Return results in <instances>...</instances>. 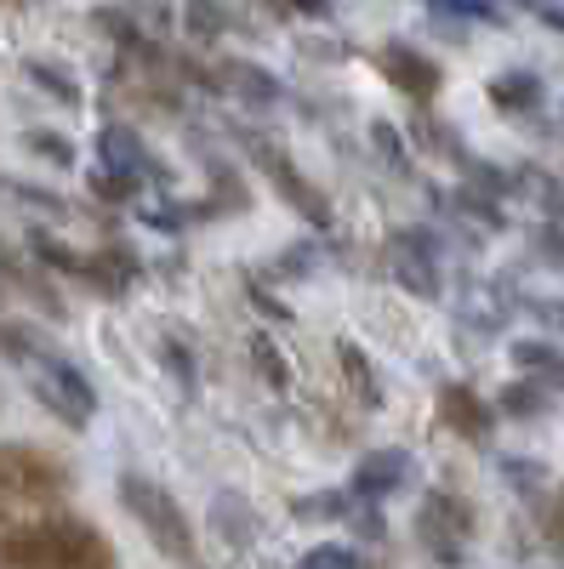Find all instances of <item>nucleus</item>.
<instances>
[{
  "instance_id": "34",
  "label": "nucleus",
  "mask_w": 564,
  "mask_h": 569,
  "mask_svg": "<svg viewBox=\"0 0 564 569\" xmlns=\"http://www.w3.org/2000/svg\"><path fill=\"white\" fill-rule=\"evenodd\" d=\"M507 479H513V485H520V490L531 496V490L547 479V472H542V461H507Z\"/></svg>"
},
{
  "instance_id": "19",
  "label": "nucleus",
  "mask_w": 564,
  "mask_h": 569,
  "mask_svg": "<svg viewBox=\"0 0 564 569\" xmlns=\"http://www.w3.org/2000/svg\"><path fill=\"white\" fill-rule=\"evenodd\" d=\"M228 23H234V12H228V0H182V29L195 34L200 46L222 40V34H228Z\"/></svg>"
},
{
  "instance_id": "10",
  "label": "nucleus",
  "mask_w": 564,
  "mask_h": 569,
  "mask_svg": "<svg viewBox=\"0 0 564 569\" xmlns=\"http://www.w3.org/2000/svg\"><path fill=\"white\" fill-rule=\"evenodd\" d=\"M439 427H451L467 445H485L491 427H496V405H485V393L467 388V382H445L439 388Z\"/></svg>"
},
{
  "instance_id": "30",
  "label": "nucleus",
  "mask_w": 564,
  "mask_h": 569,
  "mask_svg": "<svg viewBox=\"0 0 564 569\" xmlns=\"http://www.w3.org/2000/svg\"><path fill=\"white\" fill-rule=\"evenodd\" d=\"M354 496H297L291 501V518H348Z\"/></svg>"
},
{
  "instance_id": "4",
  "label": "nucleus",
  "mask_w": 564,
  "mask_h": 569,
  "mask_svg": "<svg viewBox=\"0 0 564 569\" xmlns=\"http://www.w3.org/2000/svg\"><path fill=\"white\" fill-rule=\"evenodd\" d=\"M474 530H479V512H474L467 496H456V490H428V496H422V507H416V541H422L428 558L462 563Z\"/></svg>"
},
{
  "instance_id": "23",
  "label": "nucleus",
  "mask_w": 564,
  "mask_h": 569,
  "mask_svg": "<svg viewBox=\"0 0 564 569\" xmlns=\"http://www.w3.org/2000/svg\"><path fill=\"white\" fill-rule=\"evenodd\" d=\"M251 365L263 370V382H268L274 393H286V388H291V370H286V359H279L274 337H263V330H257V337H251Z\"/></svg>"
},
{
  "instance_id": "18",
  "label": "nucleus",
  "mask_w": 564,
  "mask_h": 569,
  "mask_svg": "<svg viewBox=\"0 0 564 569\" xmlns=\"http://www.w3.org/2000/svg\"><path fill=\"white\" fill-rule=\"evenodd\" d=\"M337 365H343V382L354 388V399H359L365 410L383 405V388H376V370H370V359H365L359 342H337Z\"/></svg>"
},
{
  "instance_id": "16",
  "label": "nucleus",
  "mask_w": 564,
  "mask_h": 569,
  "mask_svg": "<svg viewBox=\"0 0 564 569\" xmlns=\"http://www.w3.org/2000/svg\"><path fill=\"white\" fill-rule=\"evenodd\" d=\"M513 365H520V376L542 382L547 393H564V353L558 348H547V342H513Z\"/></svg>"
},
{
  "instance_id": "13",
  "label": "nucleus",
  "mask_w": 564,
  "mask_h": 569,
  "mask_svg": "<svg viewBox=\"0 0 564 569\" xmlns=\"http://www.w3.org/2000/svg\"><path fill=\"white\" fill-rule=\"evenodd\" d=\"M542 98H547V86L531 69H502L491 80V109H502V114H536Z\"/></svg>"
},
{
  "instance_id": "9",
  "label": "nucleus",
  "mask_w": 564,
  "mask_h": 569,
  "mask_svg": "<svg viewBox=\"0 0 564 569\" xmlns=\"http://www.w3.org/2000/svg\"><path fill=\"white\" fill-rule=\"evenodd\" d=\"M376 69H383L388 86H399L410 103H434L445 91V69L428 52H416V46H383V52H376Z\"/></svg>"
},
{
  "instance_id": "26",
  "label": "nucleus",
  "mask_w": 564,
  "mask_h": 569,
  "mask_svg": "<svg viewBox=\"0 0 564 569\" xmlns=\"http://www.w3.org/2000/svg\"><path fill=\"white\" fill-rule=\"evenodd\" d=\"M0 194L7 200H18V206H34V211H52V217H63L69 206L52 194V188H34V182H12V177H0Z\"/></svg>"
},
{
  "instance_id": "33",
  "label": "nucleus",
  "mask_w": 564,
  "mask_h": 569,
  "mask_svg": "<svg viewBox=\"0 0 564 569\" xmlns=\"http://www.w3.org/2000/svg\"><path fill=\"white\" fill-rule=\"evenodd\" d=\"M160 359L177 370V382H182L188 393H195V359H188V348H182L177 337H166V342H160Z\"/></svg>"
},
{
  "instance_id": "12",
  "label": "nucleus",
  "mask_w": 564,
  "mask_h": 569,
  "mask_svg": "<svg viewBox=\"0 0 564 569\" xmlns=\"http://www.w3.org/2000/svg\"><path fill=\"white\" fill-rule=\"evenodd\" d=\"M98 154H103V166H115V171H131L137 182H166L160 160L149 154V142L137 137L131 126H103V131H98Z\"/></svg>"
},
{
  "instance_id": "17",
  "label": "nucleus",
  "mask_w": 564,
  "mask_h": 569,
  "mask_svg": "<svg viewBox=\"0 0 564 569\" xmlns=\"http://www.w3.org/2000/svg\"><path fill=\"white\" fill-rule=\"evenodd\" d=\"M553 410V393L542 382H531V376H513V382L496 393V416H513V421H536Z\"/></svg>"
},
{
  "instance_id": "40",
  "label": "nucleus",
  "mask_w": 564,
  "mask_h": 569,
  "mask_svg": "<svg viewBox=\"0 0 564 569\" xmlns=\"http://www.w3.org/2000/svg\"><path fill=\"white\" fill-rule=\"evenodd\" d=\"M558 319H564V302H558Z\"/></svg>"
},
{
  "instance_id": "3",
  "label": "nucleus",
  "mask_w": 564,
  "mask_h": 569,
  "mask_svg": "<svg viewBox=\"0 0 564 569\" xmlns=\"http://www.w3.org/2000/svg\"><path fill=\"white\" fill-rule=\"evenodd\" d=\"M75 490V472L63 456L40 450V445H12L0 439V512L18 507H58Z\"/></svg>"
},
{
  "instance_id": "8",
  "label": "nucleus",
  "mask_w": 564,
  "mask_h": 569,
  "mask_svg": "<svg viewBox=\"0 0 564 569\" xmlns=\"http://www.w3.org/2000/svg\"><path fill=\"white\" fill-rule=\"evenodd\" d=\"M416 485V456L410 450H370L359 467H354V479H348V496L359 507H376V501H388L399 490Z\"/></svg>"
},
{
  "instance_id": "29",
  "label": "nucleus",
  "mask_w": 564,
  "mask_h": 569,
  "mask_svg": "<svg viewBox=\"0 0 564 569\" xmlns=\"http://www.w3.org/2000/svg\"><path fill=\"white\" fill-rule=\"evenodd\" d=\"M416 137H422V142H428V149H434V154H445V160H456V166H467V149H462V142H456V137H451V131H445L439 120H428V114H422V120H416Z\"/></svg>"
},
{
  "instance_id": "39",
  "label": "nucleus",
  "mask_w": 564,
  "mask_h": 569,
  "mask_svg": "<svg viewBox=\"0 0 564 569\" xmlns=\"http://www.w3.org/2000/svg\"><path fill=\"white\" fill-rule=\"evenodd\" d=\"M7 525H12V512H0V530H7Z\"/></svg>"
},
{
  "instance_id": "20",
  "label": "nucleus",
  "mask_w": 564,
  "mask_h": 569,
  "mask_svg": "<svg viewBox=\"0 0 564 569\" xmlns=\"http://www.w3.org/2000/svg\"><path fill=\"white\" fill-rule=\"evenodd\" d=\"M86 188H91V194H98L103 206H131L144 182H137L131 171H115V166H103V160H98V166L86 171Z\"/></svg>"
},
{
  "instance_id": "2",
  "label": "nucleus",
  "mask_w": 564,
  "mask_h": 569,
  "mask_svg": "<svg viewBox=\"0 0 564 569\" xmlns=\"http://www.w3.org/2000/svg\"><path fill=\"white\" fill-rule=\"evenodd\" d=\"M115 496H120V507L137 518V530L149 536L155 552H166V558L182 563V569H195V563H200L195 525H188V512L177 507L171 490H160L155 479H144V472H120V479H115Z\"/></svg>"
},
{
  "instance_id": "22",
  "label": "nucleus",
  "mask_w": 564,
  "mask_h": 569,
  "mask_svg": "<svg viewBox=\"0 0 564 569\" xmlns=\"http://www.w3.org/2000/svg\"><path fill=\"white\" fill-rule=\"evenodd\" d=\"M456 211H467L474 222H485L491 233H502L507 228V217H502V200L496 194H485L479 182H467V188H456Z\"/></svg>"
},
{
  "instance_id": "14",
  "label": "nucleus",
  "mask_w": 564,
  "mask_h": 569,
  "mask_svg": "<svg viewBox=\"0 0 564 569\" xmlns=\"http://www.w3.org/2000/svg\"><path fill=\"white\" fill-rule=\"evenodd\" d=\"M222 91H234V98H246L251 109H274L279 98H286V86H279V74L257 69V63H222Z\"/></svg>"
},
{
  "instance_id": "35",
  "label": "nucleus",
  "mask_w": 564,
  "mask_h": 569,
  "mask_svg": "<svg viewBox=\"0 0 564 569\" xmlns=\"http://www.w3.org/2000/svg\"><path fill=\"white\" fill-rule=\"evenodd\" d=\"M308 268H314V251H286L274 273H279V279H297V273H308Z\"/></svg>"
},
{
  "instance_id": "24",
  "label": "nucleus",
  "mask_w": 564,
  "mask_h": 569,
  "mask_svg": "<svg viewBox=\"0 0 564 569\" xmlns=\"http://www.w3.org/2000/svg\"><path fill=\"white\" fill-rule=\"evenodd\" d=\"M23 149H29L34 160H46V166H75V142H69V137H58V131L29 126V131H23Z\"/></svg>"
},
{
  "instance_id": "28",
  "label": "nucleus",
  "mask_w": 564,
  "mask_h": 569,
  "mask_svg": "<svg viewBox=\"0 0 564 569\" xmlns=\"http://www.w3.org/2000/svg\"><path fill=\"white\" fill-rule=\"evenodd\" d=\"M370 142H376V154H383L394 171H410V154H405V137L388 126V120H370Z\"/></svg>"
},
{
  "instance_id": "36",
  "label": "nucleus",
  "mask_w": 564,
  "mask_h": 569,
  "mask_svg": "<svg viewBox=\"0 0 564 569\" xmlns=\"http://www.w3.org/2000/svg\"><path fill=\"white\" fill-rule=\"evenodd\" d=\"M547 541L564 547V485H558V501L547 507Z\"/></svg>"
},
{
  "instance_id": "21",
  "label": "nucleus",
  "mask_w": 564,
  "mask_h": 569,
  "mask_svg": "<svg viewBox=\"0 0 564 569\" xmlns=\"http://www.w3.org/2000/svg\"><path fill=\"white\" fill-rule=\"evenodd\" d=\"M23 74L46 91V98H58L63 109H80V86L69 80V69H58V63H46V58H29L23 63Z\"/></svg>"
},
{
  "instance_id": "5",
  "label": "nucleus",
  "mask_w": 564,
  "mask_h": 569,
  "mask_svg": "<svg viewBox=\"0 0 564 569\" xmlns=\"http://www.w3.org/2000/svg\"><path fill=\"white\" fill-rule=\"evenodd\" d=\"M29 388H34L40 410H52L63 427H75V433L91 427V416H98V388H91L63 353H46L40 365H29Z\"/></svg>"
},
{
  "instance_id": "25",
  "label": "nucleus",
  "mask_w": 564,
  "mask_h": 569,
  "mask_svg": "<svg viewBox=\"0 0 564 569\" xmlns=\"http://www.w3.org/2000/svg\"><path fill=\"white\" fill-rule=\"evenodd\" d=\"M246 182H240V171H228V166H217V177H211V200H206V211L217 217V211H246Z\"/></svg>"
},
{
  "instance_id": "38",
  "label": "nucleus",
  "mask_w": 564,
  "mask_h": 569,
  "mask_svg": "<svg viewBox=\"0 0 564 569\" xmlns=\"http://www.w3.org/2000/svg\"><path fill=\"white\" fill-rule=\"evenodd\" d=\"M286 7L303 18H332V0H286Z\"/></svg>"
},
{
  "instance_id": "37",
  "label": "nucleus",
  "mask_w": 564,
  "mask_h": 569,
  "mask_svg": "<svg viewBox=\"0 0 564 569\" xmlns=\"http://www.w3.org/2000/svg\"><path fill=\"white\" fill-rule=\"evenodd\" d=\"M520 7H531L542 23H553V29H564V7H558V0H520Z\"/></svg>"
},
{
  "instance_id": "32",
  "label": "nucleus",
  "mask_w": 564,
  "mask_h": 569,
  "mask_svg": "<svg viewBox=\"0 0 564 569\" xmlns=\"http://www.w3.org/2000/svg\"><path fill=\"white\" fill-rule=\"evenodd\" d=\"M246 297H251V308H257L263 319H274V325H286V319H291V308L279 302V297L268 291V284H257V273H246Z\"/></svg>"
},
{
  "instance_id": "6",
  "label": "nucleus",
  "mask_w": 564,
  "mask_h": 569,
  "mask_svg": "<svg viewBox=\"0 0 564 569\" xmlns=\"http://www.w3.org/2000/svg\"><path fill=\"white\" fill-rule=\"evenodd\" d=\"M246 149H251V166L268 177V188H274V194L286 200V206H291L308 228H332V222H337L332 200H325L319 188H314V182H308V177L291 166V154L279 149V142H268V137H246Z\"/></svg>"
},
{
  "instance_id": "11",
  "label": "nucleus",
  "mask_w": 564,
  "mask_h": 569,
  "mask_svg": "<svg viewBox=\"0 0 564 569\" xmlns=\"http://www.w3.org/2000/svg\"><path fill=\"white\" fill-rule=\"evenodd\" d=\"M0 291L7 297H23V302H34L40 313H52V319H63L69 308H63V297L52 291V284H46V273L34 268V262H23L7 240H0Z\"/></svg>"
},
{
  "instance_id": "15",
  "label": "nucleus",
  "mask_w": 564,
  "mask_h": 569,
  "mask_svg": "<svg viewBox=\"0 0 564 569\" xmlns=\"http://www.w3.org/2000/svg\"><path fill=\"white\" fill-rule=\"evenodd\" d=\"M46 353H58V348L46 342L34 325H23V319H12V313H0V359H7V365H40Z\"/></svg>"
},
{
  "instance_id": "27",
  "label": "nucleus",
  "mask_w": 564,
  "mask_h": 569,
  "mask_svg": "<svg viewBox=\"0 0 564 569\" xmlns=\"http://www.w3.org/2000/svg\"><path fill=\"white\" fill-rule=\"evenodd\" d=\"M303 569H365V558L343 541H319V547L303 552Z\"/></svg>"
},
{
  "instance_id": "7",
  "label": "nucleus",
  "mask_w": 564,
  "mask_h": 569,
  "mask_svg": "<svg viewBox=\"0 0 564 569\" xmlns=\"http://www.w3.org/2000/svg\"><path fill=\"white\" fill-rule=\"evenodd\" d=\"M388 273L405 284L410 297H439L445 291V273H439V246L428 240L422 228H405L394 233V246H388Z\"/></svg>"
},
{
  "instance_id": "31",
  "label": "nucleus",
  "mask_w": 564,
  "mask_h": 569,
  "mask_svg": "<svg viewBox=\"0 0 564 569\" xmlns=\"http://www.w3.org/2000/svg\"><path fill=\"white\" fill-rule=\"evenodd\" d=\"M531 246H536V257H542L547 268L564 273V222H542V228L531 233Z\"/></svg>"
},
{
  "instance_id": "1",
  "label": "nucleus",
  "mask_w": 564,
  "mask_h": 569,
  "mask_svg": "<svg viewBox=\"0 0 564 569\" xmlns=\"http://www.w3.org/2000/svg\"><path fill=\"white\" fill-rule=\"evenodd\" d=\"M0 569H120V558L91 518L40 512L0 530Z\"/></svg>"
}]
</instances>
